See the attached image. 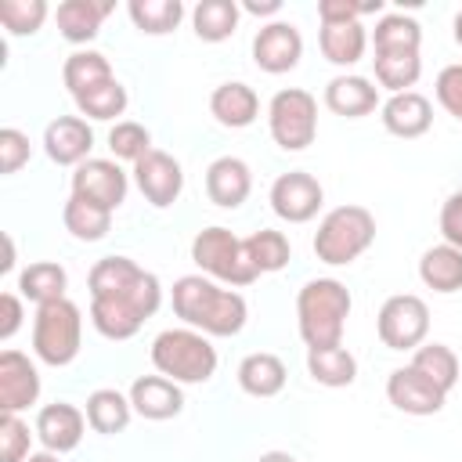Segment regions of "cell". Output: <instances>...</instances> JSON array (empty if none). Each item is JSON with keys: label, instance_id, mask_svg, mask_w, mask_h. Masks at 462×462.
Instances as JSON below:
<instances>
[{"label": "cell", "instance_id": "30bf717a", "mask_svg": "<svg viewBox=\"0 0 462 462\" xmlns=\"http://www.w3.org/2000/svg\"><path fill=\"white\" fill-rule=\"evenodd\" d=\"M126 188H130V177L116 159H87L72 170V195L108 213L126 202Z\"/></svg>", "mask_w": 462, "mask_h": 462}, {"label": "cell", "instance_id": "8d00e7d4", "mask_svg": "<svg viewBox=\"0 0 462 462\" xmlns=\"http://www.w3.org/2000/svg\"><path fill=\"white\" fill-rule=\"evenodd\" d=\"M245 253H249V263L256 267V274H274V271H282L289 263L292 245H289V238L282 231L260 227V231H253L245 238Z\"/></svg>", "mask_w": 462, "mask_h": 462}, {"label": "cell", "instance_id": "f546056e", "mask_svg": "<svg viewBox=\"0 0 462 462\" xmlns=\"http://www.w3.org/2000/svg\"><path fill=\"white\" fill-rule=\"evenodd\" d=\"M238 18H242V7H238L235 0H199V4L191 7L195 36L206 40V43L227 40V36L238 29Z\"/></svg>", "mask_w": 462, "mask_h": 462}, {"label": "cell", "instance_id": "1f68e13d", "mask_svg": "<svg viewBox=\"0 0 462 462\" xmlns=\"http://www.w3.org/2000/svg\"><path fill=\"white\" fill-rule=\"evenodd\" d=\"M61 79H65L69 94L76 97V94H83V90H90V87H97V83L116 79V76H112V65H108V58H105L101 51L83 47V51H72V54L65 58Z\"/></svg>", "mask_w": 462, "mask_h": 462}, {"label": "cell", "instance_id": "d6986e66", "mask_svg": "<svg viewBox=\"0 0 462 462\" xmlns=\"http://www.w3.org/2000/svg\"><path fill=\"white\" fill-rule=\"evenodd\" d=\"M253 191V173L238 155H220L206 166V195L220 209H238Z\"/></svg>", "mask_w": 462, "mask_h": 462}, {"label": "cell", "instance_id": "ffe728a7", "mask_svg": "<svg viewBox=\"0 0 462 462\" xmlns=\"http://www.w3.org/2000/svg\"><path fill=\"white\" fill-rule=\"evenodd\" d=\"M325 105L328 112L336 116H346V119H361L368 112H375L379 105V87L365 76H354V72H343V76H332L325 83Z\"/></svg>", "mask_w": 462, "mask_h": 462}, {"label": "cell", "instance_id": "5b68a950", "mask_svg": "<svg viewBox=\"0 0 462 462\" xmlns=\"http://www.w3.org/2000/svg\"><path fill=\"white\" fill-rule=\"evenodd\" d=\"M375 242V217L365 206H336L314 231V253L328 267L354 263Z\"/></svg>", "mask_w": 462, "mask_h": 462}, {"label": "cell", "instance_id": "74e56055", "mask_svg": "<svg viewBox=\"0 0 462 462\" xmlns=\"http://www.w3.org/2000/svg\"><path fill=\"white\" fill-rule=\"evenodd\" d=\"M126 101H130V94L119 79H108V83H97V87L76 94V108L87 119H116L126 112Z\"/></svg>", "mask_w": 462, "mask_h": 462}, {"label": "cell", "instance_id": "7a4b0ae2", "mask_svg": "<svg viewBox=\"0 0 462 462\" xmlns=\"http://www.w3.org/2000/svg\"><path fill=\"white\" fill-rule=\"evenodd\" d=\"M173 314L206 336H238L249 318L242 292L217 285L206 274H184L173 282Z\"/></svg>", "mask_w": 462, "mask_h": 462}, {"label": "cell", "instance_id": "7402d4cb", "mask_svg": "<svg viewBox=\"0 0 462 462\" xmlns=\"http://www.w3.org/2000/svg\"><path fill=\"white\" fill-rule=\"evenodd\" d=\"M209 112L220 126H231V130H242V126H253L256 116H260V97L249 83L242 79H231V83H220L213 94H209Z\"/></svg>", "mask_w": 462, "mask_h": 462}, {"label": "cell", "instance_id": "8fae6325", "mask_svg": "<svg viewBox=\"0 0 462 462\" xmlns=\"http://www.w3.org/2000/svg\"><path fill=\"white\" fill-rule=\"evenodd\" d=\"M325 202V188L307 170H289L271 184V209L289 224H307L318 217Z\"/></svg>", "mask_w": 462, "mask_h": 462}, {"label": "cell", "instance_id": "d6a6232c", "mask_svg": "<svg viewBox=\"0 0 462 462\" xmlns=\"http://www.w3.org/2000/svg\"><path fill=\"white\" fill-rule=\"evenodd\" d=\"M126 11H130V22L137 25V32H144V36H166L184 18L180 0H130Z\"/></svg>", "mask_w": 462, "mask_h": 462}, {"label": "cell", "instance_id": "c3c4849f", "mask_svg": "<svg viewBox=\"0 0 462 462\" xmlns=\"http://www.w3.org/2000/svg\"><path fill=\"white\" fill-rule=\"evenodd\" d=\"M14 267V242H11V235H4V260H0V271L7 274Z\"/></svg>", "mask_w": 462, "mask_h": 462}, {"label": "cell", "instance_id": "ba28073f", "mask_svg": "<svg viewBox=\"0 0 462 462\" xmlns=\"http://www.w3.org/2000/svg\"><path fill=\"white\" fill-rule=\"evenodd\" d=\"M267 126L282 152H303L318 137V101L300 87H285L267 105Z\"/></svg>", "mask_w": 462, "mask_h": 462}, {"label": "cell", "instance_id": "816d5d0a", "mask_svg": "<svg viewBox=\"0 0 462 462\" xmlns=\"http://www.w3.org/2000/svg\"><path fill=\"white\" fill-rule=\"evenodd\" d=\"M451 29H455V43L462 47V11L455 14V22H451Z\"/></svg>", "mask_w": 462, "mask_h": 462}, {"label": "cell", "instance_id": "5bb4252c", "mask_svg": "<svg viewBox=\"0 0 462 462\" xmlns=\"http://www.w3.org/2000/svg\"><path fill=\"white\" fill-rule=\"evenodd\" d=\"M87 411H79L76 404L69 401H54V404H43L36 411V426L32 433L40 437L43 451H54V455H65V451H76L83 433H87Z\"/></svg>", "mask_w": 462, "mask_h": 462}, {"label": "cell", "instance_id": "e0dca14e", "mask_svg": "<svg viewBox=\"0 0 462 462\" xmlns=\"http://www.w3.org/2000/svg\"><path fill=\"white\" fill-rule=\"evenodd\" d=\"M40 397V372L22 350H4L0 354V408L4 411H22L36 404Z\"/></svg>", "mask_w": 462, "mask_h": 462}, {"label": "cell", "instance_id": "277c9868", "mask_svg": "<svg viewBox=\"0 0 462 462\" xmlns=\"http://www.w3.org/2000/svg\"><path fill=\"white\" fill-rule=\"evenodd\" d=\"M152 365L173 383H206L217 372V346L199 328H166L152 339Z\"/></svg>", "mask_w": 462, "mask_h": 462}, {"label": "cell", "instance_id": "ee69618b", "mask_svg": "<svg viewBox=\"0 0 462 462\" xmlns=\"http://www.w3.org/2000/svg\"><path fill=\"white\" fill-rule=\"evenodd\" d=\"M25 162H29V137L18 126H4L0 130V170L18 173Z\"/></svg>", "mask_w": 462, "mask_h": 462}, {"label": "cell", "instance_id": "681fc988", "mask_svg": "<svg viewBox=\"0 0 462 462\" xmlns=\"http://www.w3.org/2000/svg\"><path fill=\"white\" fill-rule=\"evenodd\" d=\"M256 462H296V458H292L289 451H263Z\"/></svg>", "mask_w": 462, "mask_h": 462}, {"label": "cell", "instance_id": "b9f144b4", "mask_svg": "<svg viewBox=\"0 0 462 462\" xmlns=\"http://www.w3.org/2000/svg\"><path fill=\"white\" fill-rule=\"evenodd\" d=\"M372 11H383V0H368V4H357V0H321V4H318L321 25L361 22V14H372Z\"/></svg>", "mask_w": 462, "mask_h": 462}, {"label": "cell", "instance_id": "d590c367", "mask_svg": "<svg viewBox=\"0 0 462 462\" xmlns=\"http://www.w3.org/2000/svg\"><path fill=\"white\" fill-rule=\"evenodd\" d=\"M372 43H375V51H419L422 25L404 11H390V14H383L375 22Z\"/></svg>", "mask_w": 462, "mask_h": 462}, {"label": "cell", "instance_id": "ac0fdd59", "mask_svg": "<svg viewBox=\"0 0 462 462\" xmlns=\"http://www.w3.org/2000/svg\"><path fill=\"white\" fill-rule=\"evenodd\" d=\"M126 397H130L134 411L152 422H162V419H173L184 411V390H180V383H173L166 375H137Z\"/></svg>", "mask_w": 462, "mask_h": 462}, {"label": "cell", "instance_id": "7bdbcfd3", "mask_svg": "<svg viewBox=\"0 0 462 462\" xmlns=\"http://www.w3.org/2000/svg\"><path fill=\"white\" fill-rule=\"evenodd\" d=\"M437 101L448 116H455L462 123V65H444L437 72Z\"/></svg>", "mask_w": 462, "mask_h": 462}, {"label": "cell", "instance_id": "8992f818", "mask_svg": "<svg viewBox=\"0 0 462 462\" xmlns=\"http://www.w3.org/2000/svg\"><path fill=\"white\" fill-rule=\"evenodd\" d=\"M79 343H83V314H79V307L69 296L36 307V318H32V354L43 365H51V368L72 365L76 354H79Z\"/></svg>", "mask_w": 462, "mask_h": 462}, {"label": "cell", "instance_id": "484cf974", "mask_svg": "<svg viewBox=\"0 0 462 462\" xmlns=\"http://www.w3.org/2000/svg\"><path fill=\"white\" fill-rule=\"evenodd\" d=\"M307 372H310L314 383L339 390V386H350L357 379V357L343 343H336V346H310L307 350Z\"/></svg>", "mask_w": 462, "mask_h": 462}, {"label": "cell", "instance_id": "7c38bea8", "mask_svg": "<svg viewBox=\"0 0 462 462\" xmlns=\"http://www.w3.org/2000/svg\"><path fill=\"white\" fill-rule=\"evenodd\" d=\"M134 184H137V191H141L155 209H166V206H173V202L180 199V191H184V170H180V162H177L170 152L152 148L144 159L134 162Z\"/></svg>", "mask_w": 462, "mask_h": 462}, {"label": "cell", "instance_id": "83f0119b", "mask_svg": "<svg viewBox=\"0 0 462 462\" xmlns=\"http://www.w3.org/2000/svg\"><path fill=\"white\" fill-rule=\"evenodd\" d=\"M130 415H134L130 397L112 390V386H101L87 397V422H90L94 433H105V437L123 433L130 426Z\"/></svg>", "mask_w": 462, "mask_h": 462}, {"label": "cell", "instance_id": "603a6c76", "mask_svg": "<svg viewBox=\"0 0 462 462\" xmlns=\"http://www.w3.org/2000/svg\"><path fill=\"white\" fill-rule=\"evenodd\" d=\"M112 11H116L112 0H65V4H58L54 18L69 43H90Z\"/></svg>", "mask_w": 462, "mask_h": 462}, {"label": "cell", "instance_id": "f6af8a7d", "mask_svg": "<svg viewBox=\"0 0 462 462\" xmlns=\"http://www.w3.org/2000/svg\"><path fill=\"white\" fill-rule=\"evenodd\" d=\"M440 235L448 245L462 249V191H455L444 206H440Z\"/></svg>", "mask_w": 462, "mask_h": 462}, {"label": "cell", "instance_id": "f907efd6", "mask_svg": "<svg viewBox=\"0 0 462 462\" xmlns=\"http://www.w3.org/2000/svg\"><path fill=\"white\" fill-rule=\"evenodd\" d=\"M25 462H61V458H58L54 451H32V455H29Z\"/></svg>", "mask_w": 462, "mask_h": 462}, {"label": "cell", "instance_id": "ab89813d", "mask_svg": "<svg viewBox=\"0 0 462 462\" xmlns=\"http://www.w3.org/2000/svg\"><path fill=\"white\" fill-rule=\"evenodd\" d=\"M108 148L116 159L123 162H137L152 152V134L144 123H134V119H119L112 130H108Z\"/></svg>", "mask_w": 462, "mask_h": 462}, {"label": "cell", "instance_id": "e575fe53", "mask_svg": "<svg viewBox=\"0 0 462 462\" xmlns=\"http://www.w3.org/2000/svg\"><path fill=\"white\" fill-rule=\"evenodd\" d=\"M411 368L419 375H426L437 390L451 393L455 383H458V357L451 346L444 343H426V346H415V357H411Z\"/></svg>", "mask_w": 462, "mask_h": 462}, {"label": "cell", "instance_id": "2e32d148", "mask_svg": "<svg viewBox=\"0 0 462 462\" xmlns=\"http://www.w3.org/2000/svg\"><path fill=\"white\" fill-rule=\"evenodd\" d=\"M94 148V130L83 116H58L43 130V152L58 166H79L90 159Z\"/></svg>", "mask_w": 462, "mask_h": 462}, {"label": "cell", "instance_id": "52a82bcc", "mask_svg": "<svg viewBox=\"0 0 462 462\" xmlns=\"http://www.w3.org/2000/svg\"><path fill=\"white\" fill-rule=\"evenodd\" d=\"M191 260L199 263V271L213 282H224V285H253L260 274L256 267L249 263V253H245V238H238L235 231L213 224V227H202L195 238H191Z\"/></svg>", "mask_w": 462, "mask_h": 462}, {"label": "cell", "instance_id": "7dc6e473", "mask_svg": "<svg viewBox=\"0 0 462 462\" xmlns=\"http://www.w3.org/2000/svg\"><path fill=\"white\" fill-rule=\"evenodd\" d=\"M242 11H249V14H256V18H263V14H278V11H282V0H245Z\"/></svg>", "mask_w": 462, "mask_h": 462}, {"label": "cell", "instance_id": "4dcf8cb0", "mask_svg": "<svg viewBox=\"0 0 462 462\" xmlns=\"http://www.w3.org/2000/svg\"><path fill=\"white\" fill-rule=\"evenodd\" d=\"M372 65H375L379 87H386L390 94L411 90V87L419 83V76H422V58H419V51H375Z\"/></svg>", "mask_w": 462, "mask_h": 462}, {"label": "cell", "instance_id": "d4e9b609", "mask_svg": "<svg viewBox=\"0 0 462 462\" xmlns=\"http://www.w3.org/2000/svg\"><path fill=\"white\" fill-rule=\"evenodd\" d=\"M419 278L426 289L433 292H458L462 289V249L440 242V245H430L419 260Z\"/></svg>", "mask_w": 462, "mask_h": 462}, {"label": "cell", "instance_id": "cb8c5ba5", "mask_svg": "<svg viewBox=\"0 0 462 462\" xmlns=\"http://www.w3.org/2000/svg\"><path fill=\"white\" fill-rule=\"evenodd\" d=\"M285 361L278 354H267V350H256V354H245L238 361V386L249 393V397H274L285 390Z\"/></svg>", "mask_w": 462, "mask_h": 462}, {"label": "cell", "instance_id": "bcb514c9", "mask_svg": "<svg viewBox=\"0 0 462 462\" xmlns=\"http://www.w3.org/2000/svg\"><path fill=\"white\" fill-rule=\"evenodd\" d=\"M22 318H25L22 296L4 292V296H0V339H11V336L22 328Z\"/></svg>", "mask_w": 462, "mask_h": 462}, {"label": "cell", "instance_id": "836d02e7", "mask_svg": "<svg viewBox=\"0 0 462 462\" xmlns=\"http://www.w3.org/2000/svg\"><path fill=\"white\" fill-rule=\"evenodd\" d=\"M61 220H65V231L72 238H79V242H101L108 235V227H112V213L108 209H101V206H94L87 199H76V195H69V202L61 209Z\"/></svg>", "mask_w": 462, "mask_h": 462}, {"label": "cell", "instance_id": "4fadbf2b", "mask_svg": "<svg viewBox=\"0 0 462 462\" xmlns=\"http://www.w3.org/2000/svg\"><path fill=\"white\" fill-rule=\"evenodd\" d=\"M303 58V36L292 22H267L260 25V32L253 36V61L256 69L271 72V76H282V72H292Z\"/></svg>", "mask_w": 462, "mask_h": 462}, {"label": "cell", "instance_id": "9a60e30c", "mask_svg": "<svg viewBox=\"0 0 462 462\" xmlns=\"http://www.w3.org/2000/svg\"><path fill=\"white\" fill-rule=\"evenodd\" d=\"M386 397H390V404H393L397 411H404V415H437V411L444 408V401H448V393L437 390V386H433L426 375H419L411 365L393 368V372L386 375Z\"/></svg>", "mask_w": 462, "mask_h": 462}, {"label": "cell", "instance_id": "4316f807", "mask_svg": "<svg viewBox=\"0 0 462 462\" xmlns=\"http://www.w3.org/2000/svg\"><path fill=\"white\" fill-rule=\"evenodd\" d=\"M65 289H69V274L54 260H36V263H29L18 274V292L29 303H36V307L54 303V300H65Z\"/></svg>", "mask_w": 462, "mask_h": 462}, {"label": "cell", "instance_id": "f35d334b", "mask_svg": "<svg viewBox=\"0 0 462 462\" xmlns=\"http://www.w3.org/2000/svg\"><path fill=\"white\" fill-rule=\"evenodd\" d=\"M47 0H0V22L11 36H32L47 22Z\"/></svg>", "mask_w": 462, "mask_h": 462}, {"label": "cell", "instance_id": "6da1fadb", "mask_svg": "<svg viewBox=\"0 0 462 462\" xmlns=\"http://www.w3.org/2000/svg\"><path fill=\"white\" fill-rule=\"evenodd\" d=\"M90 321L105 339H130L159 310L162 285L130 256H101L90 274Z\"/></svg>", "mask_w": 462, "mask_h": 462}, {"label": "cell", "instance_id": "3957f363", "mask_svg": "<svg viewBox=\"0 0 462 462\" xmlns=\"http://www.w3.org/2000/svg\"><path fill=\"white\" fill-rule=\"evenodd\" d=\"M350 289L339 278H310L296 292V325L300 339L310 346H336L343 339L346 318H350Z\"/></svg>", "mask_w": 462, "mask_h": 462}, {"label": "cell", "instance_id": "44dd1931", "mask_svg": "<svg viewBox=\"0 0 462 462\" xmlns=\"http://www.w3.org/2000/svg\"><path fill=\"white\" fill-rule=\"evenodd\" d=\"M430 123H433V105L419 90L390 94L383 101V126L393 137H422L430 130Z\"/></svg>", "mask_w": 462, "mask_h": 462}, {"label": "cell", "instance_id": "9c48e42d", "mask_svg": "<svg viewBox=\"0 0 462 462\" xmlns=\"http://www.w3.org/2000/svg\"><path fill=\"white\" fill-rule=\"evenodd\" d=\"M375 332L390 350H415L430 332V307L415 292H397L379 307Z\"/></svg>", "mask_w": 462, "mask_h": 462}, {"label": "cell", "instance_id": "60d3db41", "mask_svg": "<svg viewBox=\"0 0 462 462\" xmlns=\"http://www.w3.org/2000/svg\"><path fill=\"white\" fill-rule=\"evenodd\" d=\"M32 433L29 422H22V415L4 411L0 415V462H25L32 451Z\"/></svg>", "mask_w": 462, "mask_h": 462}, {"label": "cell", "instance_id": "f1b7e54d", "mask_svg": "<svg viewBox=\"0 0 462 462\" xmlns=\"http://www.w3.org/2000/svg\"><path fill=\"white\" fill-rule=\"evenodd\" d=\"M318 43H321V54L332 61V65H354L365 58V47H368V29L361 22H343V25H321L318 32Z\"/></svg>", "mask_w": 462, "mask_h": 462}]
</instances>
